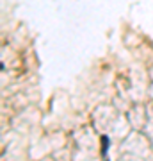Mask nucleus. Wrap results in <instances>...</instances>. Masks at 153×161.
<instances>
[]
</instances>
